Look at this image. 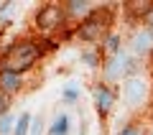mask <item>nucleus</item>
Instances as JSON below:
<instances>
[{"instance_id": "9b49d317", "label": "nucleus", "mask_w": 153, "mask_h": 135, "mask_svg": "<svg viewBox=\"0 0 153 135\" xmlns=\"http://www.w3.org/2000/svg\"><path fill=\"white\" fill-rule=\"evenodd\" d=\"M49 135H69V115H56V120H54V125H51V130H49Z\"/></svg>"}, {"instance_id": "7ed1b4c3", "label": "nucleus", "mask_w": 153, "mask_h": 135, "mask_svg": "<svg viewBox=\"0 0 153 135\" xmlns=\"http://www.w3.org/2000/svg\"><path fill=\"white\" fill-rule=\"evenodd\" d=\"M64 21H66V10L59 3H46V5H41L38 13H36V26H38L41 33L59 31V28L64 26Z\"/></svg>"}, {"instance_id": "dca6fc26", "label": "nucleus", "mask_w": 153, "mask_h": 135, "mask_svg": "<svg viewBox=\"0 0 153 135\" xmlns=\"http://www.w3.org/2000/svg\"><path fill=\"white\" fill-rule=\"evenodd\" d=\"M5 115H8V94L0 92V120L5 117Z\"/></svg>"}, {"instance_id": "ddd939ff", "label": "nucleus", "mask_w": 153, "mask_h": 135, "mask_svg": "<svg viewBox=\"0 0 153 135\" xmlns=\"http://www.w3.org/2000/svg\"><path fill=\"white\" fill-rule=\"evenodd\" d=\"M120 135H146V130H143L138 122H128L125 128L120 130Z\"/></svg>"}, {"instance_id": "9d476101", "label": "nucleus", "mask_w": 153, "mask_h": 135, "mask_svg": "<svg viewBox=\"0 0 153 135\" xmlns=\"http://www.w3.org/2000/svg\"><path fill=\"white\" fill-rule=\"evenodd\" d=\"M102 51H105V56H107V59L117 56V54H120V36L107 33V36H105V41H102Z\"/></svg>"}, {"instance_id": "f03ea898", "label": "nucleus", "mask_w": 153, "mask_h": 135, "mask_svg": "<svg viewBox=\"0 0 153 135\" xmlns=\"http://www.w3.org/2000/svg\"><path fill=\"white\" fill-rule=\"evenodd\" d=\"M110 23H112L110 8H94L84 21H79L76 33H79V38H84V41H100V38L107 36Z\"/></svg>"}, {"instance_id": "0eeeda50", "label": "nucleus", "mask_w": 153, "mask_h": 135, "mask_svg": "<svg viewBox=\"0 0 153 135\" xmlns=\"http://www.w3.org/2000/svg\"><path fill=\"white\" fill-rule=\"evenodd\" d=\"M123 10L130 18H135V21H143V18L153 16V0H125Z\"/></svg>"}, {"instance_id": "1a4fd4ad", "label": "nucleus", "mask_w": 153, "mask_h": 135, "mask_svg": "<svg viewBox=\"0 0 153 135\" xmlns=\"http://www.w3.org/2000/svg\"><path fill=\"white\" fill-rule=\"evenodd\" d=\"M21 87V74H13V71H0V92L10 94Z\"/></svg>"}, {"instance_id": "f8f14e48", "label": "nucleus", "mask_w": 153, "mask_h": 135, "mask_svg": "<svg viewBox=\"0 0 153 135\" xmlns=\"http://www.w3.org/2000/svg\"><path fill=\"white\" fill-rule=\"evenodd\" d=\"M28 128H31V115L21 112V117L16 120V135H28Z\"/></svg>"}, {"instance_id": "f257e3e1", "label": "nucleus", "mask_w": 153, "mask_h": 135, "mask_svg": "<svg viewBox=\"0 0 153 135\" xmlns=\"http://www.w3.org/2000/svg\"><path fill=\"white\" fill-rule=\"evenodd\" d=\"M41 56V46L31 38L26 41H16L10 49L3 54V61H0V71H13V74H23L28 71Z\"/></svg>"}, {"instance_id": "20e7f679", "label": "nucleus", "mask_w": 153, "mask_h": 135, "mask_svg": "<svg viewBox=\"0 0 153 135\" xmlns=\"http://www.w3.org/2000/svg\"><path fill=\"white\" fill-rule=\"evenodd\" d=\"M92 97H94V107H97V112L105 117V115H110V110L115 107V99H117V94H115L112 87H107V84H97V87H94V92H92Z\"/></svg>"}, {"instance_id": "6e6552de", "label": "nucleus", "mask_w": 153, "mask_h": 135, "mask_svg": "<svg viewBox=\"0 0 153 135\" xmlns=\"http://www.w3.org/2000/svg\"><path fill=\"white\" fill-rule=\"evenodd\" d=\"M64 10H66V16H76V18L82 16V21H84L94 8H89L87 0H69V3H64Z\"/></svg>"}, {"instance_id": "2eb2a0df", "label": "nucleus", "mask_w": 153, "mask_h": 135, "mask_svg": "<svg viewBox=\"0 0 153 135\" xmlns=\"http://www.w3.org/2000/svg\"><path fill=\"white\" fill-rule=\"evenodd\" d=\"M10 125H13V117H10V115H5V117H3V120H0V135H5V133H10Z\"/></svg>"}, {"instance_id": "4468645a", "label": "nucleus", "mask_w": 153, "mask_h": 135, "mask_svg": "<svg viewBox=\"0 0 153 135\" xmlns=\"http://www.w3.org/2000/svg\"><path fill=\"white\" fill-rule=\"evenodd\" d=\"M76 94H79V89H76L74 84H69V87L64 89V94H61V97H64L66 102H74V99H76Z\"/></svg>"}, {"instance_id": "39448f33", "label": "nucleus", "mask_w": 153, "mask_h": 135, "mask_svg": "<svg viewBox=\"0 0 153 135\" xmlns=\"http://www.w3.org/2000/svg\"><path fill=\"white\" fill-rule=\"evenodd\" d=\"M143 97H146V84H143L140 76H128L125 82H123V99H125L128 105H140Z\"/></svg>"}, {"instance_id": "423d86ee", "label": "nucleus", "mask_w": 153, "mask_h": 135, "mask_svg": "<svg viewBox=\"0 0 153 135\" xmlns=\"http://www.w3.org/2000/svg\"><path fill=\"white\" fill-rule=\"evenodd\" d=\"M133 51L135 54H153V26H143L140 31H135V36H133Z\"/></svg>"}]
</instances>
